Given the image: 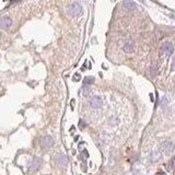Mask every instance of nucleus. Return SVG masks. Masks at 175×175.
Wrapping results in <instances>:
<instances>
[{"instance_id":"obj_1","label":"nucleus","mask_w":175,"mask_h":175,"mask_svg":"<svg viewBox=\"0 0 175 175\" xmlns=\"http://www.w3.org/2000/svg\"><path fill=\"white\" fill-rule=\"evenodd\" d=\"M174 148H175L174 144H173V142H171V141H164V142H162L160 144V150L164 153H171L174 150Z\"/></svg>"},{"instance_id":"obj_2","label":"nucleus","mask_w":175,"mask_h":175,"mask_svg":"<svg viewBox=\"0 0 175 175\" xmlns=\"http://www.w3.org/2000/svg\"><path fill=\"white\" fill-rule=\"evenodd\" d=\"M68 12L71 15H78L81 12V6L78 2H73L68 7Z\"/></svg>"},{"instance_id":"obj_3","label":"nucleus","mask_w":175,"mask_h":175,"mask_svg":"<svg viewBox=\"0 0 175 175\" xmlns=\"http://www.w3.org/2000/svg\"><path fill=\"white\" fill-rule=\"evenodd\" d=\"M53 144H54V139L50 136H45L40 139V146L44 149H50V147H53Z\"/></svg>"},{"instance_id":"obj_4","label":"nucleus","mask_w":175,"mask_h":175,"mask_svg":"<svg viewBox=\"0 0 175 175\" xmlns=\"http://www.w3.org/2000/svg\"><path fill=\"white\" fill-rule=\"evenodd\" d=\"M40 164H42V160L40 158H34L33 161L31 163V166H30V172H34V171H37L40 169Z\"/></svg>"},{"instance_id":"obj_5","label":"nucleus","mask_w":175,"mask_h":175,"mask_svg":"<svg viewBox=\"0 0 175 175\" xmlns=\"http://www.w3.org/2000/svg\"><path fill=\"white\" fill-rule=\"evenodd\" d=\"M90 105L93 108H100L102 106V100L99 96H93L90 100Z\"/></svg>"},{"instance_id":"obj_6","label":"nucleus","mask_w":175,"mask_h":175,"mask_svg":"<svg viewBox=\"0 0 175 175\" xmlns=\"http://www.w3.org/2000/svg\"><path fill=\"white\" fill-rule=\"evenodd\" d=\"M162 52H163V54H165L166 56H169L173 53V45L171 44V43H165V44H163L162 46Z\"/></svg>"},{"instance_id":"obj_7","label":"nucleus","mask_w":175,"mask_h":175,"mask_svg":"<svg viewBox=\"0 0 175 175\" xmlns=\"http://www.w3.org/2000/svg\"><path fill=\"white\" fill-rule=\"evenodd\" d=\"M134 50H135V44H134V42L127 40L125 44H124V50H125L126 53H131V52H134Z\"/></svg>"},{"instance_id":"obj_8","label":"nucleus","mask_w":175,"mask_h":175,"mask_svg":"<svg viewBox=\"0 0 175 175\" xmlns=\"http://www.w3.org/2000/svg\"><path fill=\"white\" fill-rule=\"evenodd\" d=\"M136 7V3L134 1H131V0H125L124 2H123V8H125L126 10H132L135 9Z\"/></svg>"},{"instance_id":"obj_9","label":"nucleus","mask_w":175,"mask_h":175,"mask_svg":"<svg viewBox=\"0 0 175 175\" xmlns=\"http://www.w3.org/2000/svg\"><path fill=\"white\" fill-rule=\"evenodd\" d=\"M56 161H57V163H58L59 165L61 166H66L68 163V159L66 155H63V154H59L58 157H57V159H56Z\"/></svg>"},{"instance_id":"obj_10","label":"nucleus","mask_w":175,"mask_h":175,"mask_svg":"<svg viewBox=\"0 0 175 175\" xmlns=\"http://www.w3.org/2000/svg\"><path fill=\"white\" fill-rule=\"evenodd\" d=\"M11 23H12V21H11V19L8 18V17H5V18L1 19V27H2V29H9Z\"/></svg>"},{"instance_id":"obj_11","label":"nucleus","mask_w":175,"mask_h":175,"mask_svg":"<svg viewBox=\"0 0 175 175\" xmlns=\"http://www.w3.org/2000/svg\"><path fill=\"white\" fill-rule=\"evenodd\" d=\"M174 163H175V158H173L172 160H170V161H169V163H166V164H165L166 170H167V171L172 170V169H173V165H174Z\"/></svg>"},{"instance_id":"obj_12","label":"nucleus","mask_w":175,"mask_h":175,"mask_svg":"<svg viewBox=\"0 0 175 175\" xmlns=\"http://www.w3.org/2000/svg\"><path fill=\"white\" fill-rule=\"evenodd\" d=\"M93 82H94V78L93 77H86V78H84V85L92 84Z\"/></svg>"},{"instance_id":"obj_13","label":"nucleus","mask_w":175,"mask_h":175,"mask_svg":"<svg viewBox=\"0 0 175 175\" xmlns=\"http://www.w3.org/2000/svg\"><path fill=\"white\" fill-rule=\"evenodd\" d=\"M78 79H80V75H79V73H75V76H73V80L76 81V80H78Z\"/></svg>"},{"instance_id":"obj_14","label":"nucleus","mask_w":175,"mask_h":175,"mask_svg":"<svg viewBox=\"0 0 175 175\" xmlns=\"http://www.w3.org/2000/svg\"><path fill=\"white\" fill-rule=\"evenodd\" d=\"M155 175H163V173H161V172H159V173H157Z\"/></svg>"},{"instance_id":"obj_15","label":"nucleus","mask_w":175,"mask_h":175,"mask_svg":"<svg viewBox=\"0 0 175 175\" xmlns=\"http://www.w3.org/2000/svg\"><path fill=\"white\" fill-rule=\"evenodd\" d=\"M173 63H174V65H175V57H174V59H173Z\"/></svg>"}]
</instances>
